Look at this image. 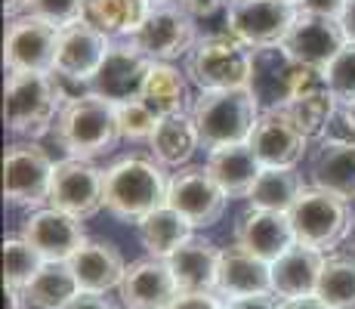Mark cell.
I'll list each match as a JSON object with an SVG mask.
<instances>
[{
    "label": "cell",
    "instance_id": "cell-14",
    "mask_svg": "<svg viewBox=\"0 0 355 309\" xmlns=\"http://www.w3.org/2000/svg\"><path fill=\"white\" fill-rule=\"evenodd\" d=\"M152 65L155 62L148 59L130 37L114 40L112 50H108V56L102 59L99 72L93 74L90 93L108 99L112 106L142 99V90H146V81H148Z\"/></svg>",
    "mask_w": 355,
    "mask_h": 309
},
{
    "label": "cell",
    "instance_id": "cell-30",
    "mask_svg": "<svg viewBox=\"0 0 355 309\" xmlns=\"http://www.w3.org/2000/svg\"><path fill=\"white\" fill-rule=\"evenodd\" d=\"M288 115L312 142H318L331 133L334 121H337V115H340V102H337V96L331 93L327 81H318L315 87L303 90L297 99L291 102Z\"/></svg>",
    "mask_w": 355,
    "mask_h": 309
},
{
    "label": "cell",
    "instance_id": "cell-51",
    "mask_svg": "<svg viewBox=\"0 0 355 309\" xmlns=\"http://www.w3.org/2000/svg\"><path fill=\"white\" fill-rule=\"evenodd\" d=\"M288 3H293V6H303V0H288Z\"/></svg>",
    "mask_w": 355,
    "mask_h": 309
},
{
    "label": "cell",
    "instance_id": "cell-44",
    "mask_svg": "<svg viewBox=\"0 0 355 309\" xmlns=\"http://www.w3.org/2000/svg\"><path fill=\"white\" fill-rule=\"evenodd\" d=\"M6 309H31V300L25 294V287L6 285Z\"/></svg>",
    "mask_w": 355,
    "mask_h": 309
},
{
    "label": "cell",
    "instance_id": "cell-21",
    "mask_svg": "<svg viewBox=\"0 0 355 309\" xmlns=\"http://www.w3.org/2000/svg\"><path fill=\"white\" fill-rule=\"evenodd\" d=\"M118 294L127 309H167L182 291L167 260L142 257L127 266Z\"/></svg>",
    "mask_w": 355,
    "mask_h": 309
},
{
    "label": "cell",
    "instance_id": "cell-48",
    "mask_svg": "<svg viewBox=\"0 0 355 309\" xmlns=\"http://www.w3.org/2000/svg\"><path fill=\"white\" fill-rule=\"evenodd\" d=\"M340 121H343V127L355 136V102H352V106H343V108H340Z\"/></svg>",
    "mask_w": 355,
    "mask_h": 309
},
{
    "label": "cell",
    "instance_id": "cell-1",
    "mask_svg": "<svg viewBox=\"0 0 355 309\" xmlns=\"http://www.w3.org/2000/svg\"><path fill=\"white\" fill-rule=\"evenodd\" d=\"M68 90L56 72H10L3 87V121L16 140L53 133Z\"/></svg>",
    "mask_w": 355,
    "mask_h": 309
},
{
    "label": "cell",
    "instance_id": "cell-12",
    "mask_svg": "<svg viewBox=\"0 0 355 309\" xmlns=\"http://www.w3.org/2000/svg\"><path fill=\"white\" fill-rule=\"evenodd\" d=\"M167 204L180 210L195 229H207V226L220 223V217L226 214L229 195L214 180L207 164H186L170 176Z\"/></svg>",
    "mask_w": 355,
    "mask_h": 309
},
{
    "label": "cell",
    "instance_id": "cell-43",
    "mask_svg": "<svg viewBox=\"0 0 355 309\" xmlns=\"http://www.w3.org/2000/svg\"><path fill=\"white\" fill-rule=\"evenodd\" d=\"M68 309H118L112 303V300L105 297V294H80L78 300H74ZM127 309V306H124Z\"/></svg>",
    "mask_w": 355,
    "mask_h": 309
},
{
    "label": "cell",
    "instance_id": "cell-18",
    "mask_svg": "<svg viewBox=\"0 0 355 309\" xmlns=\"http://www.w3.org/2000/svg\"><path fill=\"white\" fill-rule=\"evenodd\" d=\"M346 44H349V37H346L343 22H340V19L300 10L282 47L297 62L312 65V68H322L324 72V68L337 59V53L343 50Z\"/></svg>",
    "mask_w": 355,
    "mask_h": 309
},
{
    "label": "cell",
    "instance_id": "cell-23",
    "mask_svg": "<svg viewBox=\"0 0 355 309\" xmlns=\"http://www.w3.org/2000/svg\"><path fill=\"white\" fill-rule=\"evenodd\" d=\"M324 260V251L297 242L284 257L272 263V294L282 300H300L318 294Z\"/></svg>",
    "mask_w": 355,
    "mask_h": 309
},
{
    "label": "cell",
    "instance_id": "cell-33",
    "mask_svg": "<svg viewBox=\"0 0 355 309\" xmlns=\"http://www.w3.org/2000/svg\"><path fill=\"white\" fill-rule=\"evenodd\" d=\"M303 189H306V183H303V176L297 174V167H263V174L257 176L254 189H250L248 201L254 204V208L288 214Z\"/></svg>",
    "mask_w": 355,
    "mask_h": 309
},
{
    "label": "cell",
    "instance_id": "cell-25",
    "mask_svg": "<svg viewBox=\"0 0 355 309\" xmlns=\"http://www.w3.org/2000/svg\"><path fill=\"white\" fill-rule=\"evenodd\" d=\"M207 170L214 174V180L223 185V192L229 198H248L257 176L263 174V164L250 149V142H232V146L210 149Z\"/></svg>",
    "mask_w": 355,
    "mask_h": 309
},
{
    "label": "cell",
    "instance_id": "cell-36",
    "mask_svg": "<svg viewBox=\"0 0 355 309\" xmlns=\"http://www.w3.org/2000/svg\"><path fill=\"white\" fill-rule=\"evenodd\" d=\"M158 115L146 106L142 99L133 102H121L118 106V127H121V140L127 142H148L158 127Z\"/></svg>",
    "mask_w": 355,
    "mask_h": 309
},
{
    "label": "cell",
    "instance_id": "cell-47",
    "mask_svg": "<svg viewBox=\"0 0 355 309\" xmlns=\"http://www.w3.org/2000/svg\"><path fill=\"white\" fill-rule=\"evenodd\" d=\"M28 6H31V0H3V12L10 19H16V16H22V12H28Z\"/></svg>",
    "mask_w": 355,
    "mask_h": 309
},
{
    "label": "cell",
    "instance_id": "cell-22",
    "mask_svg": "<svg viewBox=\"0 0 355 309\" xmlns=\"http://www.w3.org/2000/svg\"><path fill=\"white\" fill-rule=\"evenodd\" d=\"M272 291V263L254 257L241 244L223 247L220 253V272H216V294L223 300L254 297V294Z\"/></svg>",
    "mask_w": 355,
    "mask_h": 309
},
{
    "label": "cell",
    "instance_id": "cell-2",
    "mask_svg": "<svg viewBox=\"0 0 355 309\" xmlns=\"http://www.w3.org/2000/svg\"><path fill=\"white\" fill-rule=\"evenodd\" d=\"M53 136H56L65 158L96 161V158L112 155L121 142L118 106H112L96 93L71 96L62 106V112H59Z\"/></svg>",
    "mask_w": 355,
    "mask_h": 309
},
{
    "label": "cell",
    "instance_id": "cell-13",
    "mask_svg": "<svg viewBox=\"0 0 355 309\" xmlns=\"http://www.w3.org/2000/svg\"><path fill=\"white\" fill-rule=\"evenodd\" d=\"M50 204L71 217L90 219L105 208V170L87 158H62L50 185Z\"/></svg>",
    "mask_w": 355,
    "mask_h": 309
},
{
    "label": "cell",
    "instance_id": "cell-41",
    "mask_svg": "<svg viewBox=\"0 0 355 309\" xmlns=\"http://www.w3.org/2000/svg\"><path fill=\"white\" fill-rule=\"evenodd\" d=\"M226 309H284V300L269 291V294H254V297L226 300Z\"/></svg>",
    "mask_w": 355,
    "mask_h": 309
},
{
    "label": "cell",
    "instance_id": "cell-17",
    "mask_svg": "<svg viewBox=\"0 0 355 309\" xmlns=\"http://www.w3.org/2000/svg\"><path fill=\"white\" fill-rule=\"evenodd\" d=\"M248 142L263 167H297L312 149V140L293 124L288 108H269L259 115Z\"/></svg>",
    "mask_w": 355,
    "mask_h": 309
},
{
    "label": "cell",
    "instance_id": "cell-19",
    "mask_svg": "<svg viewBox=\"0 0 355 309\" xmlns=\"http://www.w3.org/2000/svg\"><path fill=\"white\" fill-rule=\"evenodd\" d=\"M22 235L44 253L46 263H50V260H65L68 263L80 247L90 242L87 229H84V219L65 214V210L53 208V204H46V208H40V210H31V214L25 217Z\"/></svg>",
    "mask_w": 355,
    "mask_h": 309
},
{
    "label": "cell",
    "instance_id": "cell-9",
    "mask_svg": "<svg viewBox=\"0 0 355 309\" xmlns=\"http://www.w3.org/2000/svg\"><path fill=\"white\" fill-rule=\"evenodd\" d=\"M114 40L99 28H93L90 22L78 19V22L65 25L59 31V53H56V68L53 72L62 78L68 99L80 93H90V81L99 72L102 59L108 56Z\"/></svg>",
    "mask_w": 355,
    "mask_h": 309
},
{
    "label": "cell",
    "instance_id": "cell-11",
    "mask_svg": "<svg viewBox=\"0 0 355 309\" xmlns=\"http://www.w3.org/2000/svg\"><path fill=\"white\" fill-rule=\"evenodd\" d=\"M59 25L22 12L10 19L3 34V65L6 72H53L59 53Z\"/></svg>",
    "mask_w": 355,
    "mask_h": 309
},
{
    "label": "cell",
    "instance_id": "cell-50",
    "mask_svg": "<svg viewBox=\"0 0 355 309\" xmlns=\"http://www.w3.org/2000/svg\"><path fill=\"white\" fill-rule=\"evenodd\" d=\"M148 6H158V3H167V0H146Z\"/></svg>",
    "mask_w": 355,
    "mask_h": 309
},
{
    "label": "cell",
    "instance_id": "cell-10",
    "mask_svg": "<svg viewBox=\"0 0 355 309\" xmlns=\"http://www.w3.org/2000/svg\"><path fill=\"white\" fill-rule=\"evenodd\" d=\"M198 22L180 0H167L148 10L146 22L133 34V44L139 47L152 62H173L195 50L198 44Z\"/></svg>",
    "mask_w": 355,
    "mask_h": 309
},
{
    "label": "cell",
    "instance_id": "cell-20",
    "mask_svg": "<svg viewBox=\"0 0 355 309\" xmlns=\"http://www.w3.org/2000/svg\"><path fill=\"white\" fill-rule=\"evenodd\" d=\"M235 244H241L244 251H250L254 257L266 260V263H275L278 257H284L297 244L291 214L250 204L235 223Z\"/></svg>",
    "mask_w": 355,
    "mask_h": 309
},
{
    "label": "cell",
    "instance_id": "cell-31",
    "mask_svg": "<svg viewBox=\"0 0 355 309\" xmlns=\"http://www.w3.org/2000/svg\"><path fill=\"white\" fill-rule=\"evenodd\" d=\"M152 6L146 0H87L84 3V22L108 34L112 40L133 37L139 25L146 22Z\"/></svg>",
    "mask_w": 355,
    "mask_h": 309
},
{
    "label": "cell",
    "instance_id": "cell-38",
    "mask_svg": "<svg viewBox=\"0 0 355 309\" xmlns=\"http://www.w3.org/2000/svg\"><path fill=\"white\" fill-rule=\"evenodd\" d=\"M84 3L87 0H31L28 12L46 19V22H53V25H59V28H65V25L84 19Z\"/></svg>",
    "mask_w": 355,
    "mask_h": 309
},
{
    "label": "cell",
    "instance_id": "cell-37",
    "mask_svg": "<svg viewBox=\"0 0 355 309\" xmlns=\"http://www.w3.org/2000/svg\"><path fill=\"white\" fill-rule=\"evenodd\" d=\"M324 81H327V87H331V93L337 96L340 108L352 106L355 102V40H349V44L337 53V59L324 68Z\"/></svg>",
    "mask_w": 355,
    "mask_h": 309
},
{
    "label": "cell",
    "instance_id": "cell-39",
    "mask_svg": "<svg viewBox=\"0 0 355 309\" xmlns=\"http://www.w3.org/2000/svg\"><path fill=\"white\" fill-rule=\"evenodd\" d=\"M189 10V16L201 25H223L226 28V16H229V0H180Z\"/></svg>",
    "mask_w": 355,
    "mask_h": 309
},
{
    "label": "cell",
    "instance_id": "cell-49",
    "mask_svg": "<svg viewBox=\"0 0 355 309\" xmlns=\"http://www.w3.org/2000/svg\"><path fill=\"white\" fill-rule=\"evenodd\" d=\"M346 253H352V257H355V223H352L349 238H346Z\"/></svg>",
    "mask_w": 355,
    "mask_h": 309
},
{
    "label": "cell",
    "instance_id": "cell-4",
    "mask_svg": "<svg viewBox=\"0 0 355 309\" xmlns=\"http://www.w3.org/2000/svg\"><path fill=\"white\" fill-rule=\"evenodd\" d=\"M250 65H254V47L235 37L229 28L204 31L195 50L186 56V74L201 93L248 87Z\"/></svg>",
    "mask_w": 355,
    "mask_h": 309
},
{
    "label": "cell",
    "instance_id": "cell-35",
    "mask_svg": "<svg viewBox=\"0 0 355 309\" xmlns=\"http://www.w3.org/2000/svg\"><path fill=\"white\" fill-rule=\"evenodd\" d=\"M44 263H46L44 253H40L22 232L3 238V285L28 287L34 276L44 269Z\"/></svg>",
    "mask_w": 355,
    "mask_h": 309
},
{
    "label": "cell",
    "instance_id": "cell-6",
    "mask_svg": "<svg viewBox=\"0 0 355 309\" xmlns=\"http://www.w3.org/2000/svg\"><path fill=\"white\" fill-rule=\"evenodd\" d=\"M318 81H324L322 68L303 65L278 47H259L254 50V65H250V93L257 96L259 108H288L303 90L315 87Z\"/></svg>",
    "mask_w": 355,
    "mask_h": 309
},
{
    "label": "cell",
    "instance_id": "cell-40",
    "mask_svg": "<svg viewBox=\"0 0 355 309\" xmlns=\"http://www.w3.org/2000/svg\"><path fill=\"white\" fill-rule=\"evenodd\" d=\"M167 309H226V300L216 291H195V294H180Z\"/></svg>",
    "mask_w": 355,
    "mask_h": 309
},
{
    "label": "cell",
    "instance_id": "cell-34",
    "mask_svg": "<svg viewBox=\"0 0 355 309\" xmlns=\"http://www.w3.org/2000/svg\"><path fill=\"white\" fill-rule=\"evenodd\" d=\"M318 297L334 309H355V257L352 253H334L324 260Z\"/></svg>",
    "mask_w": 355,
    "mask_h": 309
},
{
    "label": "cell",
    "instance_id": "cell-16",
    "mask_svg": "<svg viewBox=\"0 0 355 309\" xmlns=\"http://www.w3.org/2000/svg\"><path fill=\"white\" fill-rule=\"evenodd\" d=\"M331 127L324 140L315 142L309 155V183L324 192H334L343 201H355V136L343 127Z\"/></svg>",
    "mask_w": 355,
    "mask_h": 309
},
{
    "label": "cell",
    "instance_id": "cell-29",
    "mask_svg": "<svg viewBox=\"0 0 355 309\" xmlns=\"http://www.w3.org/2000/svg\"><path fill=\"white\" fill-rule=\"evenodd\" d=\"M136 229H139V242L146 247L148 257H161V260H170L195 235V226L176 208H170V204H164V208L152 210L148 217H142L136 223Z\"/></svg>",
    "mask_w": 355,
    "mask_h": 309
},
{
    "label": "cell",
    "instance_id": "cell-24",
    "mask_svg": "<svg viewBox=\"0 0 355 309\" xmlns=\"http://www.w3.org/2000/svg\"><path fill=\"white\" fill-rule=\"evenodd\" d=\"M71 269L78 276V285L84 294H108L114 287H121L127 272V263L121 257V251L112 242H99L90 238L71 260Z\"/></svg>",
    "mask_w": 355,
    "mask_h": 309
},
{
    "label": "cell",
    "instance_id": "cell-15",
    "mask_svg": "<svg viewBox=\"0 0 355 309\" xmlns=\"http://www.w3.org/2000/svg\"><path fill=\"white\" fill-rule=\"evenodd\" d=\"M297 12L300 6L288 3V0H229L226 28L254 50L278 47L288 37Z\"/></svg>",
    "mask_w": 355,
    "mask_h": 309
},
{
    "label": "cell",
    "instance_id": "cell-27",
    "mask_svg": "<svg viewBox=\"0 0 355 309\" xmlns=\"http://www.w3.org/2000/svg\"><path fill=\"white\" fill-rule=\"evenodd\" d=\"M198 149H201V133H198L192 112L161 118L152 140H148L152 158L170 170H180V167H186V164H192Z\"/></svg>",
    "mask_w": 355,
    "mask_h": 309
},
{
    "label": "cell",
    "instance_id": "cell-8",
    "mask_svg": "<svg viewBox=\"0 0 355 309\" xmlns=\"http://www.w3.org/2000/svg\"><path fill=\"white\" fill-rule=\"evenodd\" d=\"M288 214L297 242L315 247V251H334L337 244H343L355 223L349 201H343L334 192L318 189V185H306Z\"/></svg>",
    "mask_w": 355,
    "mask_h": 309
},
{
    "label": "cell",
    "instance_id": "cell-45",
    "mask_svg": "<svg viewBox=\"0 0 355 309\" xmlns=\"http://www.w3.org/2000/svg\"><path fill=\"white\" fill-rule=\"evenodd\" d=\"M284 309H334L331 303H324L318 294L312 297H300V300H284Z\"/></svg>",
    "mask_w": 355,
    "mask_h": 309
},
{
    "label": "cell",
    "instance_id": "cell-28",
    "mask_svg": "<svg viewBox=\"0 0 355 309\" xmlns=\"http://www.w3.org/2000/svg\"><path fill=\"white\" fill-rule=\"evenodd\" d=\"M142 102L152 108L158 118H170V115H186L192 112V81L186 72L173 65V62H155L148 72L146 90H142Z\"/></svg>",
    "mask_w": 355,
    "mask_h": 309
},
{
    "label": "cell",
    "instance_id": "cell-32",
    "mask_svg": "<svg viewBox=\"0 0 355 309\" xmlns=\"http://www.w3.org/2000/svg\"><path fill=\"white\" fill-rule=\"evenodd\" d=\"M25 294H28L31 306H37V309H68L84 291H80L71 263H65V260H50V263H44V269L34 276L31 285L25 287Z\"/></svg>",
    "mask_w": 355,
    "mask_h": 309
},
{
    "label": "cell",
    "instance_id": "cell-42",
    "mask_svg": "<svg viewBox=\"0 0 355 309\" xmlns=\"http://www.w3.org/2000/svg\"><path fill=\"white\" fill-rule=\"evenodd\" d=\"M300 10L340 19V16H343V10H346V0H303V6H300Z\"/></svg>",
    "mask_w": 355,
    "mask_h": 309
},
{
    "label": "cell",
    "instance_id": "cell-3",
    "mask_svg": "<svg viewBox=\"0 0 355 309\" xmlns=\"http://www.w3.org/2000/svg\"><path fill=\"white\" fill-rule=\"evenodd\" d=\"M170 176L148 155H124L105 170V210L121 223H139L167 204Z\"/></svg>",
    "mask_w": 355,
    "mask_h": 309
},
{
    "label": "cell",
    "instance_id": "cell-26",
    "mask_svg": "<svg viewBox=\"0 0 355 309\" xmlns=\"http://www.w3.org/2000/svg\"><path fill=\"white\" fill-rule=\"evenodd\" d=\"M220 253L223 247H216L207 238H189L173 257L167 260L170 269L176 276L182 294L195 291H216V272H220Z\"/></svg>",
    "mask_w": 355,
    "mask_h": 309
},
{
    "label": "cell",
    "instance_id": "cell-5",
    "mask_svg": "<svg viewBox=\"0 0 355 309\" xmlns=\"http://www.w3.org/2000/svg\"><path fill=\"white\" fill-rule=\"evenodd\" d=\"M259 115L257 96L250 93V87H235V90H207L198 93L192 106V118L201 133V146L220 149L232 146V142H248L254 133Z\"/></svg>",
    "mask_w": 355,
    "mask_h": 309
},
{
    "label": "cell",
    "instance_id": "cell-7",
    "mask_svg": "<svg viewBox=\"0 0 355 309\" xmlns=\"http://www.w3.org/2000/svg\"><path fill=\"white\" fill-rule=\"evenodd\" d=\"M56 174L53 155L37 140H16L3 152V198L10 208L40 210L50 204V185Z\"/></svg>",
    "mask_w": 355,
    "mask_h": 309
},
{
    "label": "cell",
    "instance_id": "cell-46",
    "mask_svg": "<svg viewBox=\"0 0 355 309\" xmlns=\"http://www.w3.org/2000/svg\"><path fill=\"white\" fill-rule=\"evenodd\" d=\"M340 22H343L346 37L355 40V0H346V10H343V16H340Z\"/></svg>",
    "mask_w": 355,
    "mask_h": 309
}]
</instances>
